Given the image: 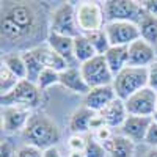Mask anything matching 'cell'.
Instances as JSON below:
<instances>
[{
  "instance_id": "obj_1",
  "label": "cell",
  "mask_w": 157,
  "mask_h": 157,
  "mask_svg": "<svg viewBox=\"0 0 157 157\" xmlns=\"http://www.w3.org/2000/svg\"><path fill=\"white\" fill-rule=\"evenodd\" d=\"M2 41L8 44H24L35 38L43 25L39 6L33 2L2 3Z\"/></svg>"
},
{
  "instance_id": "obj_2",
  "label": "cell",
  "mask_w": 157,
  "mask_h": 157,
  "mask_svg": "<svg viewBox=\"0 0 157 157\" xmlns=\"http://www.w3.org/2000/svg\"><path fill=\"white\" fill-rule=\"evenodd\" d=\"M24 138L27 145L36 146L41 151L54 148L61 138L60 129L54 120L44 113H32L30 120L24 129Z\"/></svg>"
},
{
  "instance_id": "obj_3",
  "label": "cell",
  "mask_w": 157,
  "mask_h": 157,
  "mask_svg": "<svg viewBox=\"0 0 157 157\" xmlns=\"http://www.w3.org/2000/svg\"><path fill=\"white\" fill-rule=\"evenodd\" d=\"M112 86L115 90L116 98L126 102L137 91L148 86V68L126 66L113 77Z\"/></svg>"
},
{
  "instance_id": "obj_4",
  "label": "cell",
  "mask_w": 157,
  "mask_h": 157,
  "mask_svg": "<svg viewBox=\"0 0 157 157\" xmlns=\"http://www.w3.org/2000/svg\"><path fill=\"white\" fill-rule=\"evenodd\" d=\"M43 99V91L39 86L30 80H19V83L13 88L8 94L2 96L0 102L2 107H11V105H19L25 109H35L41 104Z\"/></svg>"
},
{
  "instance_id": "obj_5",
  "label": "cell",
  "mask_w": 157,
  "mask_h": 157,
  "mask_svg": "<svg viewBox=\"0 0 157 157\" xmlns=\"http://www.w3.org/2000/svg\"><path fill=\"white\" fill-rule=\"evenodd\" d=\"M104 13L107 22H132L137 24L146 14L140 2L134 0H109L104 2Z\"/></svg>"
},
{
  "instance_id": "obj_6",
  "label": "cell",
  "mask_w": 157,
  "mask_h": 157,
  "mask_svg": "<svg viewBox=\"0 0 157 157\" xmlns=\"http://www.w3.org/2000/svg\"><path fill=\"white\" fill-rule=\"evenodd\" d=\"M75 21L82 35L99 32L105 27V13L99 2H80L75 5Z\"/></svg>"
},
{
  "instance_id": "obj_7",
  "label": "cell",
  "mask_w": 157,
  "mask_h": 157,
  "mask_svg": "<svg viewBox=\"0 0 157 157\" xmlns=\"http://www.w3.org/2000/svg\"><path fill=\"white\" fill-rule=\"evenodd\" d=\"M50 33L77 38L82 35L75 21V6L69 2L58 5L50 14Z\"/></svg>"
},
{
  "instance_id": "obj_8",
  "label": "cell",
  "mask_w": 157,
  "mask_h": 157,
  "mask_svg": "<svg viewBox=\"0 0 157 157\" xmlns=\"http://www.w3.org/2000/svg\"><path fill=\"white\" fill-rule=\"evenodd\" d=\"M80 72L83 80L90 88L107 86L113 83V74L109 68V64L104 58V55H96L85 63L80 64Z\"/></svg>"
},
{
  "instance_id": "obj_9",
  "label": "cell",
  "mask_w": 157,
  "mask_h": 157,
  "mask_svg": "<svg viewBox=\"0 0 157 157\" xmlns=\"http://www.w3.org/2000/svg\"><path fill=\"white\" fill-rule=\"evenodd\" d=\"M124 104H126L127 115L152 118L157 110V91L146 86L137 91L135 94H132Z\"/></svg>"
},
{
  "instance_id": "obj_10",
  "label": "cell",
  "mask_w": 157,
  "mask_h": 157,
  "mask_svg": "<svg viewBox=\"0 0 157 157\" xmlns=\"http://www.w3.org/2000/svg\"><path fill=\"white\" fill-rule=\"evenodd\" d=\"M104 30L110 46H129L140 38L138 25L132 22H107Z\"/></svg>"
},
{
  "instance_id": "obj_11",
  "label": "cell",
  "mask_w": 157,
  "mask_h": 157,
  "mask_svg": "<svg viewBox=\"0 0 157 157\" xmlns=\"http://www.w3.org/2000/svg\"><path fill=\"white\" fill-rule=\"evenodd\" d=\"M129 50V63L127 66L135 68H148L155 61V50L154 46L146 43L145 39L138 38L137 41L127 46Z\"/></svg>"
},
{
  "instance_id": "obj_12",
  "label": "cell",
  "mask_w": 157,
  "mask_h": 157,
  "mask_svg": "<svg viewBox=\"0 0 157 157\" xmlns=\"http://www.w3.org/2000/svg\"><path fill=\"white\" fill-rule=\"evenodd\" d=\"M30 110L19 105L11 107H2V127L5 132H16V130H24L30 120Z\"/></svg>"
},
{
  "instance_id": "obj_13",
  "label": "cell",
  "mask_w": 157,
  "mask_h": 157,
  "mask_svg": "<svg viewBox=\"0 0 157 157\" xmlns=\"http://www.w3.org/2000/svg\"><path fill=\"white\" fill-rule=\"evenodd\" d=\"M152 124V118L149 116H132L129 115L126 118L124 124L121 126V135L135 141H145L149 126Z\"/></svg>"
},
{
  "instance_id": "obj_14",
  "label": "cell",
  "mask_w": 157,
  "mask_h": 157,
  "mask_svg": "<svg viewBox=\"0 0 157 157\" xmlns=\"http://www.w3.org/2000/svg\"><path fill=\"white\" fill-rule=\"evenodd\" d=\"M115 99H116V94H115V90L112 85L91 88L88 91V94H85L83 98V107L99 113Z\"/></svg>"
},
{
  "instance_id": "obj_15",
  "label": "cell",
  "mask_w": 157,
  "mask_h": 157,
  "mask_svg": "<svg viewBox=\"0 0 157 157\" xmlns=\"http://www.w3.org/2000/svg\"><path fill=\"white\" fill-rule=\"evenodd\" d=\"M47 46L52 50H55L63 60H66V63L69 64V68H80V64L77 63L75 55H74V38L49 33Z\"/></svg>"
},
{
  "instance_id": "obj_16",
  "label": "cell",
  "mask_w": 157,
  "mask_h": 157,
  "mask_svg": "<svg viewBox=\"0 0 157 157\" xmlns=\"http://www.w3.org/2000/svg\"><path fill=\"white\" fill-rule=\"evenodd\" d=\"M99 115L102 116V120L107 127H121L126 121V118L129 116L124 101L118 99V98L115 101H112L102 112H99Z\"/></svg>"
},
{
  "instance_id": "obj_17",
  "label": "cell",
  "mask_w": 157,
  "mask_h": 157,
  "mask_svg": "<svg viewBox=\"0 0 157 157\" xmlns=\"http://www.w3.org/2000/svg\"><path fill=\"white\" fill-rule=\"evenodd\" d=\"M60 85L77 94H88L91 90L83 80L80 68H68L60 72Z\"/></svg>"
},
{
  "instance_id": "obj_18",
  "label": "cell",
  "mask_w": 157,
  "mask_h": 157,
  "mask_svg": "<svg viewBox=\"0 0 157 157\" xmlns=\"http://www.w3.org/2000/svg\"><path fill=\"white\" fill-rule=\"evenodd\" d=\"M104 148L110 157H134L135 143L124 135H115L107 143H104Z\"/></svg>"
},
{
  "instance_id": "obj_19",
  "label": "cell",
  "mask_w": 157,
  "mask_h": 157,
  "mask_svg": "<svg viewBox=\"0 0 157 157\" xmlns=\"http://www.w3.org/2000/svg\"><path fill=\"white\" fill-rule=\"evenodd\" d=\"M33 50L36 52V55H38L39 61L43 63L44 68L54 69V71H58V72L69 68L66 60H63L57 52L52 50L49 46H36V47H33Z\"/></svg>"
},
{
  "instance_id": "obj_20",
  "label": "cell",
  "mask_w": 157,
  "mask_h": 157,
  "mask_svg": "<svg viewBox=\"0 0 157 157\" xmlns=\"http://www.w3.org/2000/svg\"><path fill=\"white\" fill-rule=\"evenodd\" d=\"M104 58H105L109 68H110V71L115 77L120 71H123L129 63L127 46H110V49L104 54Z\"/></svg>"
},
{
  "instance_id": "obj_21",
  "label": "cell",
  "mask_w": 157,
  "mask_h": 157,
  "mask_svg": "<svg viewBox=\"0 0 157 157\" xmlns=\"http://www.w3.org/2000/svg\"><path fill=\"white\" fill-rule=\"evenodd\" d=\"M96 115H98L96 112L90 110V109H86V107L77 109V110L71 115V118H69V129L72 130L75 135L86 132V130L91 129V123H93V118H94Z\"/></svg>"
},
{
  "instance_id": "obj_22",
  "label": "cell",
  "mask_w": 157,
  "mask_h": 157,
  "mask_svg": "<svg viewBox=\"0 0 157 157\" xmlns=\"http://www.w3.org/2000/svg\"><path fill=\"white\" fill-rule=\"evenodd\" d=\"M74 55L78 64H82L91 58H94L98 54L94 47L91 46V43L88 41V38L85 35H78L77 38H74Z\"/></svg>"
},
{
  "instance_id": "obj_23",
  "label": "cell",
  "mask_w": 157,
  "mask_h": 157,
  "mask_svg": "<svg viewBox=\"0 0 157 157\" xmlns=\"http://www.w3.org/2000/svg\"><path fill=\"white\" fill-rule=\"evenodd\" d=\"M22 58L25 61V66H27V80L36 83L39 74H41L46 68L43 66V63L39 61L36 52L33 49H29V50L22 52Z\"/></svg>"
},
{
  "instance_id": "obj_24",
  "label": "cell",
  "mask_w": 157,
  "mask_h": 157,
  "mask_svg": "<svg viewBox=\"0 0 157 157\" xmlns=\"http://www.w3.org/2000/svg\"><path fill=\"white\" fill-rule=\"evenodd\" d=\"M2 64L14 74L19 80H25L27 78V66H25V61L22 58V54H16V52H11L2 57Z\"/></svg>"
},
{
  "instance_id": "obj_25",
  "label": "cell",
  "mask_w": 157,
  "mask_h": 157,
  "mask_svg": "<svg viewBox=\"0 0 157 157\" xmlns=\"http://www.w3.org/2000/svg\"><path fill=\"white\" fill-rule=\"evenodd\" d=\"M138 30H140V38L145 39L149 44L157 43V17L146 13L143 19L138 22Z\"/></svg>"
},
{
  "instance_id": "obj_26",
  "label": "cell",
  "mask_w": 157,
  "mask_h": 157,
  "mask_svg": "<svg viewBox=\"0 0 157 157\" xmlns=\"http://www.w3.org/2000/svg\"><path fill=\"white\" fill-rule=\"evenodd\" d=\"M88 38V41L91 43V46L94 47L96 54L98 55H104L105 52L110 49V43H109V38L105 35V30H99V32H93V33H86L85 35Z\"/></svg>"
},
{
  "instance_id": "obj_27",
  "label": "cell",
  "mask_w": 157,
  "mask_h": 157,
  "mask_svg": "<svg viewBox=\"0 0 157 157\" xmlns=\"http://www.w3.org/2000/svg\"><path fill=\"white\" fill-rule=\"evenodd\" d=\"M17 83H19V78L13 74L5 64H2V69H0V88H2V96L8 94Z\"/></svg>"
},
{
  "instance_id": "obj_28",
  "label": "cell",
  "mask_w": 157,
  "mask_h": 157,
  "mask_svg": "<svg viewBox=\"0 0 157 157\" xmlns=\"http://www.w3.org/2000/svg\"><path fill=\"white\" fill-rule=\"evenodd\" d=\"M55 83H60V72L54 71V69H49V68H46L41 74H39L38 82H36V85L39 86L41 91L52 86V85H55Z\"/></svg>"
},
{
  "instance_id": "obj_29",
  "label": "cell",
  "mask_w": 157,
  "mask_h": 157,
  "mask_svg": "<svg viewBox=\"0 0 157 157\" xmlns=\"http://www.w3.org/2000/svg\"><path fill=\"white\" fill-rule=\"evenodd\" d=\"M85 157H107V151L104 148V145L96 140V138H88L86 140V146L83 151Z\"/></svg>"
},
{
  "instance_id": "obj_30",
  "label": "cell",
  "mask_w": 157,
  "mask_h": 157,
  "mask_svg": "<svg viewBox=\"0 0 157 157\" xmlns=\"http://www.w3.org/2000/svg\"><path fill=\"white\" fill-rule=\"evenodd\" d=\"M16 157H43V151L32 145H24L17 149Z\"/></svg>"
},
{
  "instance_id": "obj_31",
  "label": "cell",
  "mask_w": 157,
  "mask_h": 157,
  "mask_svg": "<svg viewBox=\"0 0 157 157\" xmlns=\"http://www.w3.org/2000/svg\"><path fill=\"white\" fill-rule=\"evenodd\" d=\"M148 86L157 91V61L148 66Z\"/></svg>"
},
{
  "instance_id": "obj_32",
  "label": "cell",
  "mask_w": 157,
  "mask_h": 157,
  "mask_svg": "<svg viewBox=\"0 0 157 157\" xmlns=\"http://www.w3.org/2000/svg\"><path fill=\"white\" fill-rule=\"evenodd\" d=\"M85 146H86V140L83 138V137H80V135H74V137H71V140H69V148L72 149V151H85Z\"/></svg>"
},
{
  "instance_id": "obj_33",
  "label": "cell",
  "mask_w": 157,
  "mask_h": 157,
  "mask_svg": "<svg viewBox=\"0 0 157 157\" xmlns=\"http://www.w3.org/2000/svg\"><path fill=\"white\" fill-rule=\"evenodd\" d=\"M145 143H148V145L157 148V123L154 120H152V124L149 126V130H148V134H146Z\"/></svg>"
},
{
  "instance_id": "obj_34",
  "label": "cell",
  "mask_w": 157,
  "mask_h": 157,
  "mask_svg": "<svg viewBox=\"0 0 157 157\" xmlns=\"http://www.w3.org/2000/svg\"><path fill=\"white\" fill-rule=\"evenodd\" d=\"M0 157H16L14 148H13L11 141L8 138L2 140V145H0Z\"/></svg>"
},
{
  "instance_id": "obj_35",
  "label": "cell",
  "mask_w": 157,
  "mask_h": 157,
  "mask_svg": "<svg viewBox=\"0 0 157 157\" xmlns=\"http://www.w3.org/2000/svg\"><path fill=\"white\" fill-rule=\"evenodd\" d=\"M113 135H112V132H110V129L107 127V126H104V127H101V129H98V130H94V138L98 140V141H102V143H107L110 138H112Z\"/></svg>"
},
{
  "instance_id": "obj_36",
  "label": "cell",
  "mask_w": 157,
  "mask_h": 157,
  "mask_svg": "<svg viewBox=\"0 0 157 157\" xmlns=\"http://www.w3.org/2000/svg\"><path fill=\"white\" fill-rule=\"evenodd\" d=\"M140 3L145 8L146 13H149V14L157 17V0H145V2H140Z\"/></svg>"
},
{
  "instance_id": "obj_37",
  "label": "cell",
  "mask_w": 157,
  "mask_h": 157,
  "mask_svg": "<svg viewBox=\"0 0 157 157\" xmlns=\"http://www.w3.org/2000/svg\"><path fill=\"white\" fill-rule=\"evenodd\" d=\"M43 157H61V154H60V151L54 146V148L44 149V151H43Z\"/></svg>"
},
{
  "instance_id": "obj_38",
  "label": "cell",
  "mask_w": 157,
  "mask_h": 157,
  "mask_svg": "<svg viewBox=\"0 0 157 157\" xmlns=\"http://www.w3.org/2000/svg\"><path fill=\"white\" fill-rule=\"evenodd\" d=\"M145 157H157V148L149 149V151L146 152V155H145Z\"/></svg>"
},
{
  "instance_id": "obj_39",
  "label": "cell",
  "mask_w": 157,
  "mask_h": 157,
  "mask_svg": "<svg viewBox=\"0 0 157 157\" xmlns=\"http://www.w3.org/2000/svg\"><path fill=\"white\" fill-rule=\"evenodd\" d=\"M71 157H85V154L82 151H72L71 152Z\"/></svg>"
},
{
  "instance_id": "obj_40",
  "label": "cell",
  "mask_w": 157,
  "mask_h": 157,
  "mask_svg": "<svg viewBox=\"0 0 157 157\" xmlns=\"http://www.w3.org/2000/svg\"><path fill=\"white\" fill-rule=\"evenodd\" d=\"M152 120H154V121L157 123V113H154V116H152Z\"/></svg>"
},
{
  "instance_id": "obj_41",
  "label": "cell",
  "mask_w": 157,
  "mask_h": 157,
  "mask_svg": "<svg viewBox=\"0 0 157 157\" xmlns=\"http://www.w3.org/2000/svg\"><path fill=\"white\" fill-rule=\"evenodd\" d=\"M155 113H157V110H155Z\"/></svg>"
}]
</instances>
